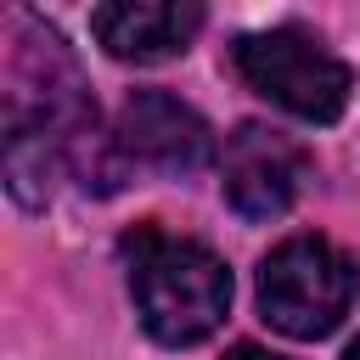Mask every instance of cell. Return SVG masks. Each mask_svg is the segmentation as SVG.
<instances>
[{"mask_svg": "<svg viewBox=\"0 0 360 360\" xmlns=\"http://www.w3.org/2000/svg\"><path fill=\"white\" fill-rule=\"evenodd\" d=\"M129 264V298L141 326L158 343H197L208 338L231 309V270L214 248L191 236H169L158 225H135L124 236Z\"/></svg>", "mask_w": 360, "mask_h": 360, "instance_id": "1", "label": "cell"}, {"mask_svg": "<svg viewBox=\"0 0 360 360\" xmlns=\"http://www.w3.org/2000/svg\"><path fill=\"white\" fill-rule=\"evenodd\" d=\"M354 304V264L326 236H287L259 264V309L287 338H326Z\"/></svg>", "mask_w": 360, "mask_h": 360, "instance_id": "2", "label": "cell"}, {"mask_svg": "<svg viewBox=\"0 0 360 360\" xmlns=\"http://www.w3.org/2000/svg\"><path fill=\"white\" fill-rule=\"evenodd\" d=\"M236 56V73L270 96L276 107H287L292 118H309V124H332L343 107H349V90H354V73L321 45L309 39L304 28H264V34H242L231 45Z\"/></svg>", "mask_w": 360, "mask_h": 360, "instance_id": "3", "label": "cell"}, {"mask_svg": "<svg viewBox=\"0 0 360 360\" xmlns=\"http://www.w3.org/2000/svg\"><path fill=\"white\" fill-rule=\"evenodd\" d=\"M304 174H309L304 146L287 141L270 124H236V135L225 141V158H219L225 202L242 219H276V214H287L292 197L304 191Z\"/></svg>", "mask_w": 360, "mask_h": 360, "instance_id": "4", "label": "cell"}, {"mask_svg": "<svg viewBox=\"0 0 360 360\" xmlns=\"http://www.w3.org/2000/svg\"><path fill=\"white\" fill-rule=\"evenodd\" d=\"M112 141H118L124 163H146L158 174H191L214 152V135H208L202 112L174 101L169 90H135L124 101V112H118Z\"/></svg>", "mask_w": 360, "mask_h": 360, "instance_id": "5", "label": "cell"}, {"mask_svg": "<svg viewBox=\"0 0 360 360\" xmlns=\"http://www.w3.org/2000/svg\"><path fill=\"white\" fill-rule=\"evenodd\" d=\"M90 28H96L107 56L146 68V62L180 56L197 39L202 6H191V0H107L90 11Z\"/></svg>", "mask_w": 360, "mask_h": 360, "instance_id": "6", "label": "cell"}, {"mask_svg": "<svg viewBox=\"0 0 360 360\" xmlns=\"http://www.w3.org/2000/svg\"><path fill=\"white\" fill-rule=\"evenodd\" d=\"M225 360H281V354H264V349H253V343H242V349H231Z\"/></svg>", "mask_w": 360, "mask_h": 360, "instance_id": "7", "label": "cell"}, {"mask_svg": "<svg viewBox=\"0 0 360 360\" xmlns=\"http://www.w3.org/2000/svg\"><path fill=\"white\" fill-rule=\"evenodd\" d=\"M343 360H360V338H354V343H349V354H343Z\"/></svg>", "mask_w": 360, "mask_h": 360, "instance_id": "8", "label": "cell"}]
</instances>
